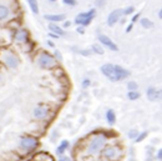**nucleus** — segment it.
Returning a JSON list of instances; mask_svg holds the SVG:
<instances>
[{"mask_svg":"<svg viewBox=\"0 0 162 161\" xmlns=\"http://www.w3.org/2000/svg\"><path fill=\"white\" fill-rule=\"evenodd\" d=\"M101 71H102V74L106 78H109L111 81H121L130 75V73L127 70H125L123 67H121L119 65H112V64L102 65Z\"/></svg>","mask_w":162,"mask_h":161,"instance_id":"1","label":"nucleus"},{"mask_svg":"<svg viewBox=\"0 0 162 161\" xmlns=\"http://www.w3.org/2000/svg\"><path fill=\"white\" fill-rule=\"evenodd\" d=\"M105 142H106V136L105 135H96L91 140V142H90L87 152L89 154H96V152H99L104 148Z\"/></svg>","mask_w":162,"mask_h":161,"instance_id":"2","label":"nucleus"},{"mask_svg":"<svg viewBox=\"0 0 162 161\" xmlns=\"http://www.w3.org/2000/svg\"><path fill=\"white\" fill-rule=\"evenodd\" d=\"M20 145L25 151H32L38 146V140L32 136H24L20 141Z\"/></svg>","mask_w":162,"mask_h":161,"instance_id":"3","label":"nucleus"},{"mask_svg":"<svg viewBox=\"0 0 162 161\" xmlns=\"http://www.w3.org/2000/svg\"><path fill=\"white\" fill-rule=\"evenodd\" d=\"M39 65L44 69H50L54 65H55V59H54L52 55H50V54L47 52H43L41 55L39 56V60H38Z\"/></svg>","mask_w":162,"mask_h":161,"instance_id":"4","label":"nucleus"},{"mask_svg":"<svg viewBox=\"0 0 162 161\" xmlns=\"http://www.w3.org/2000/svg\"><path fill=\"white\" fill-rule=\"evenodd\" d=\"M121 156V151L115 146H107L104 150V157L107 160H116Z\"/></svg>","mask_w":162,"mask_h":161,"instance_id":"5","label":"nucleus"},{"mask_svg":"<svg viewBox=\"0 0 162 161\" xmlns=\"http://www.w3.org/2000/svg\"><path fill=\"white\" fill-rule=\"evenodd\" d=\"M4 63L6 64L8 67L15 69V67H17V65H19V59H17L14 54L8 52V54H5V55H4Z\"/></svg>","mask_w":162,"mask_h":161,"instance_id":"6","label":"nucleus"},{"mask_svg":"<svg viewBox=\"0 0 162 161\" xmlns=\"http://www.w3.org/2000/svg\"><path fill=\"white\" fill-rule=\"evenodd\" d=\"M99 40H100L101 44H104L105 46H107V48H109L110 50H112V51H117L119 50L117 45L109 36H106V35H99Z\"/></svg>","mask_w":162,"mask_h":161,"instance_id":"7","label":"nucleus"},{"mask_svg":"<svg viewBox=\"0 0 162 161\" xmlns=\"http://www.w3.org/2000/svg\"><path fill=\"white\" fill-rule=\"evenodd\" d=\"M122 14H123V13H122V10H121V9L114 10V11L109 15V17H107V24H109L110 26L115 25V24L120 20V17H121V15H122Z\"/></svg>","mask_w":162,"mask_h":161,"instance_id":"8","label":"nucleus"},{"mask_svg":"<svg viewBox=\"0 0 162 161\" xmlns=\"http://www.w3.org/2000/svg\"><path fill=\"white\" fill-rule=\"evenodd\" d=\"M147 98L151 101L162 100V90H156L155 87H150L149 90H147Z\"/></svg>","mask_w":162,"mask_h":161,"instance_id":"9","label":"nucleus"},{"mask_svg":"<svg viewBox=\"0 0 162 161\" xmlns=\"http://www.w3.org/2000/svg\"><path fill=\"white\" fill-rule=\"evenodd\" d=\"M28 38H29V34L25 29H19L15 33V40L17 43H25L28 41Z\"/></svg>","mask_w":162,"mask_h":161,"instance_id":"10","label":"nucleus"},{"mask_svg":"<svg viewBox=\"0 0 162 161\" xmlns=\"http://www.w3.org/2000/svg\"><path fill=\"white\" fill-rule=\"evenodd\" d=\"M47 109L46 107H44V106H38L36 109L34 110V116L36 117V119H39V120H43V119H45L46 116H47Z\"/></svg>","mask_w":162,"mask_h":161,"instance_id":"11","label":"nucleus"},{"mask_svg":"<svg viewBox=\"0 0 162 161\" xmlns=\"http://www.w3.org/2000/svg\"><path fill=\"white\" fill-rule=\"evenodd\" d=\"M94 15H95V9H91V10H90V11H87V13H81V14H79V15L76 16L75 23L77 24L79 21H81V20H85V19H92V17H94Z\"/></svg>","mask_w":162,"mask_h":161,"instance_id":"12","label":"nucleus"},{"mask_svg":"<svg viewBox=\"0 0 162 161\" xmlns=\"http://www.w3.org/2000/svg\"><path fill=\"white\" fill-rule=\"evenodd\" d=\"M45 19L46 20H50L52 23H55V21H62V20H65V15L64 14H50V15H45Z\"/></svg>","mask_w":162,"mask_h":161,"instance_id":"13","label":"nucleus"},{"mask_svg":"<svg viewBox=\"0 0 162 161\" xmlns=\"http://www.w3.org/2000/svg\"><path fill=\"white\" fill-rule=\"evenodd\" d=\"M49 29H50L54 34L59 35V36H62V35L65 34V33H64V30H62L60 26H58L56 24H50V25H49Z\"/></svg>","mask_w":162,"mask_h":161,"instance_id":"14","label":"nucleus"},{"mask_svg":"<svg viewBox=\"0 0 162 161\" xmlns=\"http://www.w3.org/2000/svg\"><path fill=\"white\" fill-rule=\"evenodd\" d=\"M106 119H107V122H109L110 125H114L115 124V121H116V116H115V113H114V110H107V113H106Z\"/></svg>","mask_w":162,"mask_h":161,"instance_id":"15","label":"nucleus"},{"mask_svg":"<svg viewBox=\"0 0 162 161\" xmlns=\"http://www.w3.org/2000/svg\"><path fill=\"white\" fill-rule=\"evenodd\" d=\"M29 6L34 14H39V5H38V0H28Z\"/></svg>","mask_w":162,"mask_h":161,"instance_id":"16","label":"nucleus"},{"mask_svg":"<svg viewBox=\"0 0 162 161\" xmlns=\"http://www.w3.org/2000/svg\"><path fill=\"white\" fill-rule=\"evenodd\" d=\"M9 9L5 5H0V20H5L9 16Z\"/></svg>","mask_w":162,"mask_h":161,"instance_id":"17","label":"nucleus"},{"mask_svg":"<svg viewBox=\"0 0 162 161\" xmlns=\"http://www.w3.org/2000/svg\"><path fill=\"white\" fill-rule=\"evenodd\" d=\"M69 148V141H66V140H64L61 144H60V146L58 148V150H56V152L59 154V155H62L64 154V151L66 150Z\"/></svg>","mask_w":162,"mask_h":161,"instance_id":"18","label":"nucleus"},{"mask_svg":"<svg viewBox=\"0 0 162 161\" xmlns=\"http://www.w3.org/2000/svg\"><path fill=\"white\" fill-rule=\"evenodd\" d=\"M141 25H142L143 28H146V29H151V28L153 26V23H152L151 20L146 19V17H142V19H141Z\"/></svg>","mask_w":162,"mask_h":161,"instance_id":"19","label":"nucleus"},{"mask_svg":"<svg viewBox=\"0 0 162 161\" xmlns=\"http://www.w3.org/2000/svg\"><path fill=\"white\" fill-rule=\"evenodd\" d=\"M92 51L96 52V54H100V55H102V54H104V49L100 45H97V44H94L92 45Z\"/></svg>","mask_w":162,"mask_h":161,"instance_id":"20","label":"nucleus"},{"mask_svg":"<svg viewBox=\"0 0 162 161\" xmlns=\"http://www.w3.org/2000/svg\"><path fill=\"white\" fill-rule=\"evenodd\" d=\"M127 98H129L130 100H136V99L140 98V94H138L137 91H130V93L127 94Z\"/></svg>","mask_w":162,"mask_h":161,"instance_id":"21","label":"nucleus"},{"mask_svg":"<svg viewBox=\"0 0 162 161\" xmlns=\"http://www.w3.org/2000/svg\"><path fill=\"white\" fill-rule=\"evenodd\" d=\"M62 3L70 6H75L76 5V0H62Z\"/></svg>","mask_w":162,"mask_h":161,"instance_id":"22","label":"nucleus"},{"mask_svg":"<svg viewBox=\"0 0 162 161\" xmlns=\"http://www.w3.org/2000/svg\"><path fill=\"white\" fill-rule=\"evenodd\" d=\"M134 6H129V8H126L125 10H122V13L125 14V15H129V14H131V13H134Z\"/></svg>","mask_w":162,"mask_h":161,"instance_id":"23","label":"nucleus"},{"mask_svg":"<svg viewBox=\"0 0 162 161\" xmlns=\"http://www.w3.org/2000/svg\"><path fill=\"white\" fill-rule=\"evenodd\" d=\"M127 87L130 89L131 91H134V90H136V89H137V84H136V82H134V81H131V82H129Z\"/></svg>","mask_w":162,"mask_h":161,"instance_id":"24","label":"nucleus"},{"mask_svg":"<svg viewBox=\"0 0 162 161\" xmlns=\"http://www.w3.org/2000/svg\"><path fill=\"white\" fill-rule=\"evenodd\" d=\"M146 136H147V132H142L141 135H138V137H136V141H137V142H141Z\"/></svg>","mask_w":162,"mask_h":161,"instance_id":"25","label":"nucleus"},{"mask_svg":"<svg viewBox=\"0 0 162 161\" xmlns=\"http://www.w3.org/2000/svg\"><path fill=\"white\" fill-rule=\"evenodd\" d=\"M137 135H138L137 130H130V132H129V136H130L131 139H135V137H137Z\"/></svg>","mask_w":162,"mask_h":161,"instance_id":"26","label":"nucleus"},{"mask_svg":"<svg viewBox=\"0 0 162 161\" xmlns=\"http://www.w3.org/2000/svg\"><path fill=\"white\" fill-rule=\"evenodd\" d=\"M80 52L82 54V55H90V54H91V51H90V50H81Z\"/></svg>","mask_w":162,"mask_h":161,"instance_id":"27","label":"nucleus"},{"mask_svg":"<svg viewBox=\"0 0 162 161\" xmlns=\"http://www.w3.org/2000/svg\"><path fill=\"white\" fill-rule=\"evenodd\" d=\"M138 17H140V14H135V15H134V17H132V24L138 19Z\"/></svg>","mask_w":162,"mask_h":161,"instance_id":"28","label":"nucleus"},{"mask_svg":"<svg viewBox=\"0 0 162 161\" xmlns=\"http://www.w3.org/2000/svg\"><path fill=\"white\" fill-rule=\"evenodd\" d=\"M90 85V81L89 80H84V82H82V87H87Z\"/></svg>","mask_w":162,"mask_h":161,"instance_id":"29","label":"nucleus"},{"mask_svg":"<svg viewBox=\"0 0 162 161\" xmlns=\"http://www.w3.org/2000/svg\"><path fill=\"white\" fill-rule=\"evenodd\" d=\"M157 159H160V160H162V149L157 152Z\"/></svg>","mask_w":162,"mask_h":161,"instance_id":"30","label":"nucleus"},{"mask_svg":"<svg viewBox=\"0 0 162 161\" xmlns=\"http://www.w3.org/2000/svg\"><path fill=\"white\" fill-rule=\"evenodd\" d=\"M51 38H54V39H58L59 38V35H56V34H54V33H51V34H49Z\"/></svg>","mask_w":162,"mask_h":161,"instance_id":"31","label":"nucleus"},{"mask_svg":"<svg viewBox=\"0 0 162 161\" xmlns=\"http://www.w3.org/2000/svg\"><path fill=\"white\" fill-rule=\"evenodd\" d=\"M55 56H56L59 60H61V54H60L59 51H56V52H55Z\"/></svg>","mask_w":162,"mask_h":161,"instance_id":"32","label":"nucleus"},{"mask_svg":"<svg viewBox=\"0 0 162 161\" xmlns=\"http://www.w3.org/2000/svg\"><path fill=\"white\" fill-rule=\"evenodd\" d=\"M77 31H79L80 34H84V28H82V26H79V28H77Z\"/></svg>","mask_w":162,"mask_h":161,"instance_id":"33","label":"nucleus"},{"mask_svg":"<svg viewBox=\"0 0 162 161\" xmlns=\"http://www.w3.org/2000/svg\"><path fill=\"white\" fill-rule=\"evenodd\" d=\"M71 25V23L70 21H65V24H64V28H69Z\"/></svg>","mask_w":162,"mask_h":161,"instance_id":"34","label":"nucleus"},{"mask_svg":"<svg viewBox=\"0 0 162 161\" xmlns=\"http://www.w3.org/2000/svg\"><path fill=\"white\" fill-rule=\"evenodd\" d=\"M132 25H134V24H130V26H129L127 29H126V31H127V33H129V31H131V29H132Z\"/></svg>","mask_w":162,"mask_h":161,"instance_id":"35","label":"nucleus"},{"mask_svg":"<svg viewBox=\"0 0 162 161\" xmlns=\"http://www.w3.org/2000/svg\"><path fill=\"white\" fill-rule=\"evenodd\" d=\"M47 44H49V46H51V48H54V43H52V41H47Z\"/></svg>","mask_w":162,"mask_h":161,"instance_id":"36","label":"nucleus"},{"mask_svg":"<svg viewBox=\"0 0 162 161\" xmlns=\"http://www.w3.org/2000/svg\"><path fill=\"white\" fill-rule=\"evenodd\" d=\"M158 16H160V19H162V9L160 10V14H158Z\"/></svg>","mask_w":162,"mask_h":161,"instance_id":"37","label":"nucleus"},{"mask_svg":"<svg viewBox=\"0 0 162 161\" xmlns=\"http://www.w3.org/2000/svg\"><path fill=\"white\" fill-rule=\"evenodd\" d=\"M59 161H69L67 159H61V160H59Z\"/></svg>","mask_w":162,"mask_h":161,"instance_id":"38","label":"nucleus"},{"mask_svg":"<svg viewBox=\"0 0 162 161\" xmlns=\"http://www.w3.org/2000/svg\"><path fill=\"white\" fill-rule=\"evenodd\" d=\"M50 2H55V0H50Z\"/></svg>","mask_w":162,"mask_h":161,"instance_id":"39","label":"nucleus"}]
</instances>
